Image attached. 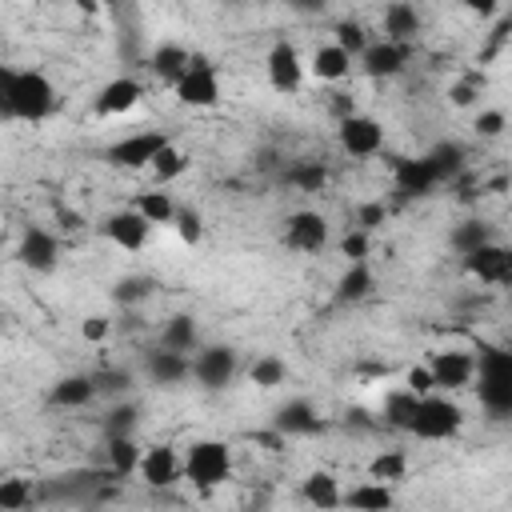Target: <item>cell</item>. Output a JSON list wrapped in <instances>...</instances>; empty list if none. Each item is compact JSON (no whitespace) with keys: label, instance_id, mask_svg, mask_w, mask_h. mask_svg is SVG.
<instances>
[{"label":"cell","instance_id":"6da1fadb","mask_svg":"<svg viewBox=\"0 0 512 512\" xmlns=\"http://www.w3.org/2000/svg\"><path fill=\"white\" fill-rule=\"evenodd\" d=\"M0 108L8 120H44L56 112V84L36 68H0Z\"/></svg>","mask_w":512,"mask_h":512},{"label":"cell","instance_id":"7a4b0ae2","mask_svg":"<svg viewBox=\"0 0 512 512\" xmlns=\"http://www.w3.org/2000/svg\"><path fill=\"white\" fill-rule=\"evenodd\" d=\"M476 392L488 420H512V348H484L476 356Z\"/></svg>","mask_w":512,"mask_h":512},{"label":"cell","instance_id":"3957f363","mask_svg":"<svg viewBox=\"0 0 512 512\" xmlns=\"http://www.w3.org/2000/svg\"><path fill=\"white\" fill-rule=\"evenodd\" d=\"M184 476H188V484L200 488V492L220 488V484L232 476V448H228L224 440H212V436L192 440L188 452H184Z\"/></svg>","mask_w":512,"mask_h":512},{"label":"cell","instance_id":"277c9868","mask_svg":"<svg viewBox=\"0 0 512 512\" xmlns=\"http://www.w3.org/2000/svg\"><path fill=\"white\" fill-rule=\"evenodd\" d=\"M460 428H464V408L452 396L432 392V396L420 400V412H416V424H412L416 440H452Z\"/></svg>","mask_w":512,"mask_h":512},{"label":"cell","instance_id":"5b68a950","mask_svg":"<svg viewBox=\"0 0 512 512\" xmlns=\"http://www.w3.org/2000/svg\"><path fill=\"white\" fill-rule=\"evenodd\" d=\"M168 144H172V140H168L164 132H132V136L116 140V144L104 152V160H108V164H116V168L136 172V168H152V164H156V156H160Z\"/></svg>","mask_w":512,"mask_h":512},{"label":"cell","instance_id":"8992f818","mask_svg":"<svg viewBox=\"0 0 512 512\" xmlns=\"http://www.w3.org/2000/svg\"><path fill=\"white\" fill-rule=\"evenodd\" d=\"M464 272L480 284H492V288H512V248L488 240L484 248H476L472 256H464Z\"/></svg>","mask_w":512,"mask_h":512},{"label":"cell","instance_id":"52a82bcc","mask_svg":"<svg viewBox=\"0 0 512 512\" xmlns=\"http://www.w3.org/2000/svg\"><path fill=\"white\" fill-rule=\"evenodd\" d=\"M172 92H176V100L184 108H212V104H220V72L208 60L196 56L192 68L184 72V80Z\"/></svg>","mask_w":512,"mask_h":512},{"label":"cell","instance_id":"ba28073f","mask_svg":"<svg viewBox=\"0 0 512 512\" xmlns=\"http://www.w3.org/2000/svg\"><path fill=\"white\" fill-rule=\"evenodd\" d=\"M232 376H236V352L228 344H208V348H200L192 356V380L200 388L220 392V388L232 384Z\"/></svg>","mask_w":512,"mask_h":512},{"label":"cell","instance_id":"9c48e42d","mask_svg":"<svg viewBox=\"0 0 512 512\" xmlns=\"http://www.w3.org/2000/svg\"><path fill=\"white\" fill-rule=\"evenodd\" d=\"M264 68H268V84L284 96H292L300 84H304V56L292 40H276L264 56Z\"/></svg>","mask_w":512,"mask_h":512},{"label":"cell","instance_id":"30bf717a","mask_svg":"<svg viewBox=\"0 0 512 512\" xmlns=\"http://www.w3.org/2000/svg\"><path fill=\"white\" fill-rule=\"evenodd\" d=\"M432 368V380H436V392H460L468 384H476V356L472 352H460V348H444L428 360Z\"/></svg>","mask_w":512,"mask_h":512},{"label":"cell","instance_id":"8fae6325","mask_svg":"<svg viewBox=\"0 0 512 512\" xmlns=\"http://www.w3.org/2000/svg\"><path fill=\"white\" fill-rule=\"evenodd\" d=\"M336 140H340V148H344L348 156L364 160V156H376V152L384 148V128H380V120H372V116L356 112V116L340 120Z\"/></svg>","mask_w":512,"mask_h":512},{"label":"cell","instance_id":"7c38bea8","mask_svg":"<svg viewBox=\"0 0 512 512\" xmlns=\"http://www.w3.org/2000/svg\"><path fill=\"white\" fill-rule=\"evenodd\" d=\"M412 60V44H396V40H372L368 52L360 56V72L368 80H392L408 68Z\"/></svg>","mask_w":512,"mask_h":512},{"label":"cell","instance_id":"4fadbf2b","mask_svg":"<svg viewBox=\"0 0 512 512\" xmlns=\"http://www.w3.org/2000/svg\"><path fill=\"white\" fill-rule=\"evenodd\" d=\"M284 244L292 252H320L328 244V220L312 208H296L288 220H284Z\"/></svg>","mask_w":512,"mask_h":512},{"label":"cell","instance_id":"5bb4252c","mask_svg":"<svg viewBox=\"0 0 512 512\" xmlns=\"http://www.w3.org/2000/svg\"><path fill=\"white\" fill-rule=\"evenodd\" d=\"M16 260H20L28 272H52L56 260H60V240H56L48 228H24L20 248H16Z\"/></svg>","mask_w":512,"mask_h":512},{"label":"cell","instance_id":"9a60e30c","mask_svg":"<svg viewBox=\"0 0 512 512\" xmlns=\"http://www.w3.org/2000/svg\"><path fill=\"white\" fill-rule=\"evenodd\" d=\"M100 228H104V236H108L116 248H124V252H140V248L148 244V232H152V224H148L136 208H120V212H112Z\"/></svg>","mask_w":512,"mask_h":512},{"label":"cell","instance_id":"2e32d148","mask_svg":"<svg viewBox=\"0 0 512 512\" xmlns=\"http://www.w3.org/2000/svg\"><path fill=\"white\" fill-rule=\"evenodd\" d=\"M184 476V456L172 448V444H160V448H148L144 460H140V480L148 488H172L176 480Z\"/></svg>","mask_w":512,"mask_h":512},{"label":"cell","instance_id":"e0dca14e","mask_svg":"<svg viewBox=\"0 0 512 512\" xmlns=\"http://www.w3.org/2000/svg\"><path fill=\"white\" fill-rule=\"evenodd\" d=\"M144 376L160 388H180L188 376H192V356H180V352H168V348H152L144 356Z\"/></svg>","mask_w":512,"mask_h":512},{"label":"cell","instance_id":"ac0fdd59","mask_svg":"<svg viewBox=\"0 0 512 512\" xmlns=\"http://www.w3.org/2000/svg\"><path fill=\"white\" fill-rule=\"evenodd\" d=\"M272 428H276L284 440H292V436H316V432H324V420H320V412H316L308 400H288V404L276 408Z\"/></svg>","mask_w":512,"mask_h":512},{"label":"cell","instance_id":"d6986e66","mask_svg":"<svg viewBox=\"0 0 512 512\" xmlns=\"http://www.w3.org/2000/svg\"><path fill=\"white\" fill-rule=\"evenodd\" d=\"M140 100H144V84H140L136 76H116V80H108V84L96 92V112H100V116H124V112H132Z\"/></svg>","mask_w":512,"mask_h":512},{"label":"cell","instance_id":"ffe728a7","mask_svg":"<svg viewBox=\"0 0 512 512\" xmlns=\"http://www.w3.org/2000/svg\"><path fill=\"white\" fill-rule=\"evenodd\" d=\"M392 184H396L400 196H428L440 180H436V172L428 168L424 156H400L392 164Z\"/></svg>","mask_w":512,"mask_h":512},{"label":"cell","instance_id":"44dd1931","mask_svg":"<svg viewBox=\"0 0 512 512\" xmlns=\"http://www.w3.org/2000/svg\"><path fill=\"white\" fill-rule=\"evenodd\" d=\"M308 68H312V76H316V80L340 84V80L352 72V56H348V52H344L336 40H328V44H316V48H312Z\"/></svg>","mask_w":512,"mask_h":512},{"label":"cell","instance_id":"7402d4cb","mask_svg":"<svg viewBox=\"0 0 512 512\" xmlns=\"http://www.w3.org/2000/svg\"><path fill=\"white\" fill-rule=\"evenodd\" d=\"M192 60L196 56H188V48H180V44H160L156 52H152V60H148V68H152V76L160 80V84H180L184 80V72L192 68Z\"/></svg>","mask_w":512,"mask_h":512},{"label":"cell","instance_id":"603a6c76","mask_svg":"<svg viewBox=\"0 0 512 512\" xmlns=\"http://www.w3.org/2000/svg\"><path fill=\"white\" fill-rule=\"evenodd\" d=\"M300 496L316 508V512H336L344 504V492H340V480L332 472H308L304 484H300Z\"/></svg>","mask_w":512,"mask_h":512},{"label":"cell","instance_id":"cb8c5ba5","mask_svg":"<svg viewBox=\"0 0 512 512\" xmlns=\"http://www.w3.org/2000/svg\"><path fill=\"white\" fill-rule=\"evenodd\" d=\"M416 412H420V396H416V392H408V388H396V392H388V396H384L380 420H384L388 428H396V432H412Z\"/></svg>","mask_w":512,"mask_h":512},{"label":"cell","instance_id":"d4e9b609","mask_svg":"<svg viewBox=\"0 0 512 512\" xmlns=\"http://www.w3.org/2000/svg\"><path fill=\"white\" fill-rule=\"evenodd\" d=\"M160 348L180 352V356L200 352V332H196V320H192L188 312H176V316H172V320L160 328Z\"/></svg>","mask_w":512,"mask_h":512},{"label":"cell","instance_id":"484cf974","mask_svg":"<svg viewBox=\"0 0 512 512\" xmlns=\"http://www.w3.org/2000/svg\"><path fill=\"white\" fill-rule=\"evenodd\" d=\"M92 396H96V380L92 376H80V372L60 376L52 384V392H48V400L56 408H84V404H92Z\"/></svg>","mask_w":512,"mask_h":512},{"label":"cell","instance_id":"4316f807","mask_svg":"<svg viewBox=\"0 0 512 512\" xmlns=\"http://www.w3.org/2000/svg\"><path fill=\"white\" fill-rule=\"evenodd\" d=\"M420 36V12L412 4H388L384 8V40H396V44H412Z\"/></svg>","mask_w":512,"mask_h":512},{"label":"cell","instance_id":"83f0119b","mask_svg":"<svg viewBox=\"0 0 512 512\" xmlns=\"http://www.w3.org/2000/svg\"><path fill=\"white\" fill-rule=\"evenodd\" d=\"M344 504L352 512H388L392 508V484H380V480H364L356 488L344 492Z\"/></svg>","mask_w":512,"mask_h":512},{"label":"cell","instance_id":"f1b7e54d","mask_svg":"<svg viewBox=\"0 0 512 512\" xmlns=\"http://www.w3.org/2000/svg\"><path fill=\"white\" fill-rule=\"evenodd\" d=\"M372 288H376L372 268H368V264H348L344 276L336 280V300H340V304H360V300L372 296Z\"/></svg>","mask_w":512,"mask_h":512},{"label":"cell","instance_id":"f546056e","mask_svg":"<svg viewBox=\"0 0 512 512\" xmlns=\"http://www.w3.org/2000/svg\"><path fill=\"white\" fill-rule=\"evenodd\" d=\"M424 160H428V168L436 172L440 184H444V180H456V176L464 172V148H460L456 140H440V144H432V148L424 152Z\"/></svg>","mask_w":512,"mask_h":512},{"label":"cell","instance_id":"4dcf8cb0","mask_svg":"<svg viewBox=\"0 0 512 512\" xmlns=\"http://www.w3.org/2000/svg\"><path fill=\"white\" fill-rule=\"evenodd\" d=\"M284 180L296 188V192H320L328 184V168L320 160H296L284 168Z\"/></svg>","mask_w":512,"mask_h":512},{"label":"cell","instance_id":"1f68e13d","mask_svg":"<svg viewBox=\"0 0 512 512\" xmlns=\"http://www.w3.org/2000/svg\"><path fill=\"white\" fill-rule=\"evenodd\" d=\"M148 224H176V204H172V196L168 192H160V188H152V192H140V200L132 204Z\"/></svg>","mask_w":512,"mask_h":512},{"label":"cell","instance_id":"d6a6232c","mask_svg":"<svg viewBox=\"0 0 512 512\" xmlns=\"http://www.w3.org/2000/svg\"><path fill=\"white\" fill-rule=\"evenodd\" d=\"M140 460H144V452H140V444H136L132 436L108 440V468H112V476H132V472H140Z\"/></svg>","mask_w":512,"mask_h":512},{"label":"cell","instance_id":"836d02e7","mask_svg":"<svg viewBox=\"0 0 512 512\" xmlns=\"http://www.w3.org/2000/svg\"><path fill=\"white\" fill-rule=\"evenodd\" d=\"M404 472H408V456H404L400 448L376 452V456L368 460V480H380V484H396V480H404Z\"/></svg>","mask_w":512,"mask_h":512},{"label":"cell","instance_id":"e575fe53","mask_svg":"<svg viewBox=\"0 0 512 512\" xmlns=\"http://www.w3.org/2000/svg\"><path fill=\"white\" fill-rule=\"evenodd\" d=\"M248 380L256 384V388H264V392H272V388H280L284 380H288V364L280 360V356H256L252 360V368H248Z\"/></svg>","mask_w":512,"mask_h":512},{"label":"cell","instance_id":"d590c367","mask_svg":"<svg viewBox=\"0 0 512 512\" xmlns=\"http://www.w3.org/2000/svg\"><path fill=\"white\" fill-rule=\"evenodd\" d=\"M448 244H452V252L472 256L476 248H484V244H488V228H484V220H460V224L452 228Z\"/></svg>","mask_w":512,"mask_h":512},{"label":"cell","instance_id":"8d00e7d4","mask_svg":"<svg viewBox=\"0 0 512 512\" xmlns=\"http://www.w3.org/2000/svg\"><path fill=\"white\" fill-rule=\"evenodd\" d=\"M336 44H340L352 60H360V56L368 52V44H372V40H368V32H364V24H360V20H340V24H336Z\"/></svg>","mask_w":512,"mask_h":512},{"label":"cell","instance_id":"74e56055","mask_svg":"<svg viewBox=\"0 0 512 512\" xmlns=\"http://www.w3.org/2000/svg\"><path fill=\"white\" fill-rule=\"evenodd\" d=\"M136 420H140V408H136V404H116V408L104 416V436H108V440L132 436V432H136Z\"/></svg>","mask_w":512,"mask_h":512},{"label":"cell","instance_id":"f35d334b","mask_svg":"<svg viewBox=\"0 0 512 512\" xmlns=\"http://www.w3.org/2000/svg\"><path fill=\"white\" fill-rule=\"evenodd\" d=\"M184 172H188V156H184L176 144H168V148L156 156V164H152L156 184H168V180H176V176H184Z\"/></svg>","mask_w":512,"mask_h":512},{"label":"cell","instance_id":"ab89813d","mask_svg":"<svg viewBox=\"0 0 512 512\" xmlns=\"http://www.w3.org/2000/svg\"><path fill=\"white\" fill-rule=\"evenodd\" d=\"M28 500H32V484L28 480H20V476L0 480V512H20Z\"/></svg>","mask_w":512,"mask_h":512},{"label":"cell","instance_id":"60d3db41","mask_svg":"<svg viewBox=\"0 0 512 512\" xmlns=\"http://www.w3.org/2000/svg\"><path fill=\"white\" fill-rule=\"evenodd\" d=\"M112 296H116V304H140L152 296V280L148 276H124V280H116Z\"/></svg>","mask_w":512,"mask_h":512},{"label":"cell","instance_id":"b9f144b4","mask_svg":"<svg viewBox=\"0 0 512 512\" xmlns=\"http://www.w3.org/2000/svg\"><path fill=\"white\" fill-rule=\"evenodd\" d=\"M480 88H484V72H468L464 80H456V84L448 88V100H452L456 108H468V104L480 96Z\"/></svg>","mask_w":512,"mask_h":512},{"label":"cell","instance_id":"7bdbcfd3","mask_svg":"<svg viewBox=\"0 0 512 512\" xmlns=\"http://www.w3.org/2000/svg\"><path fill=\"white\" fill-rule=\"evenodd\" d=\"M368 248H372V240H368V232H360V228L344 232V240H340V256H344L348 264H368Z\"/></svg>","mask_w":512,"mask_h":512},{"label":"cell","instance_id":"ee69618b","mask_svg":"<svg viewBox=\"0 0 512 512\" xmlns=\"http://www.w3.org/2000/svg\"><path fill=\"white\" fill-rule=\"evenodd\" d=\"M472 128H476V136H484V140H496V136L508 128V116H504L500 108H484V112L476 116V124H472Z\"/></svg>","mask_w":512,"mask_h":512},{"label":"cell","instance_id":"f6af8a7d","mask_svg":"<svg viewBox=\"0 0 512 512\" xmlns=\"http://www.w3.org/2000/svg\"><path fill=\"white\" fill-rule=\"evenodd\" d=\"M404 388H408V392H416L420 400H424V396H432V392H436L432 368H428V364H416V368H408V376H404Z\"/></svg>","mask_w":512,"mask_h":512},{"label":"cell","instance_id":"bcb514c9","mask_svg":"<svg viewBox=\"0 0 512 512\" xmlns=\"http://www.w3.org/2000/svg\"><path fill=\"white\" fill-rule=\"evenodd\" d=\"M176 232H180V240H184V244H200L204 224H200V216H196V212L180 208V212H176Z\"/></svg>","mask_w":512,"mask_h":512},{"label":"cell","instance_id":"7dc6e473","mask_svg":"<svg viewBox=\"0 0 512 512\" xmlns=\"http://www.w3.org/2000/svg\"><path fill=\"white\" fill-rule=\"evenodd\" d=\"M384 216H388V212H384V204L368 200V204H360V208H356V228H360V232H372V228H380V224H384Z\"/></svg>","mask_w":512,"mask_h":512},{"label":"cell","instance_id":"c3c4849f","mask_svg":"<svg viewBox=\"0 0 512 512\" xmlns=\"http://www.w3.org/2000/svg\"><path fill=\"white\" fill-rule=\"evenodd\" d=\"M108 332H112V320H108V316H84V324H80V336H84L88 344H100Z\"/></svg>","mask_w":512,"mask_h":512},{"label":"cell","instance_id":"681fc988","mask_svg":"<svg viewBox=\"0 0 512 512\" xmlns=\"http://www.w3.org/2000/svg\"><path fill=\"white\" fill-rule=\"evenodd\" d=\"M92 380H96V392H108V388H124V384H132V376H128V372H96Z\"/></svg>","mask_w":512,"mask_h":512},{"label":"cell","instance_id":"f907efd6","mask_svg":"<svg viewBox=\"0 0 512 512\" xmlns=\"http://www.w3.org/2000/svg\"><path fill=\"white\" fill-rule=\"evenodd\" d=\"M56 220H60V228H68V232H76V228H80V216H76L72 208H60V212H56Z\"/></svg>","mask_w":512,"mask_h":512},{"label":"cell","instance_id":"816d5d0a","mask_svg":"<svg viewBox=\"0 0 512 512\" xmlns=\"http://www.w3.org/2000/svg\"><path fill=\"white\" fill-rule=\"evenodd\" d=\"M468 8H472L476 16H496V4H492V0H472Z\"/></svg>","mask_w":512,"mask_h":512},{"label":"cell","instance_id":"f5cc1de1","mask_svg":"<svg viewBox=\"0 0 512 512\" xmlns=\"http://www.w3.org/2000/svg\"><path fill=\"white\" fill-rule=\"evenodd\" d=\"M508 24H512V12H508Z\"/></svg>","mask_w":512,"mask_h":512}]
</instances>
